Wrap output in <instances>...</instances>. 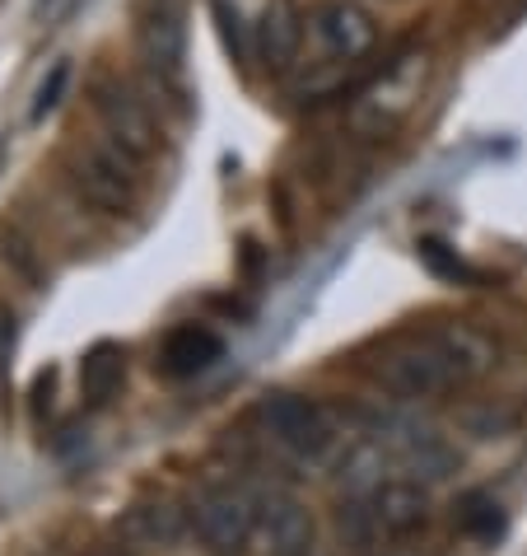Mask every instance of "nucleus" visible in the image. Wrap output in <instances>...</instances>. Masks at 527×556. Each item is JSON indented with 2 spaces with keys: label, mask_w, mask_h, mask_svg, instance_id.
<instances>
[{
  "label": "nucleus",
  "mask_w": 527,
  "mask_h": 556,
  "mask_svg": "<svg viewBox=\"0 0 527 556\" xmlns=\"http://www.w3.org/2000/svg\"><path fill=\"white\" fill-rule=\"evenodd\" d=\"M261 538H267L271 556H313L318 547V523L313 509L290 491H271L261 501Z\"/></svg>",
  "instance_id": "1a4fd4ad"
},
{
  "label": "nucleus",
  "mask_w": 527,
  "mask_h": 556,
  "mask_svg": "<svg viewBox=\"0 0 527 556\" xmlns=\"http://www.w3.org/2000/svg\"><path fill=\"white\" fill-rule=\"evenodd\" d=\"M257 426L267 430L271 444H281L299 463H327L340 444V426L332 407L313 403L299 393H267L257 403Z\"/></svg>",
  "instance_id": "f03ea898"
},
{
  "label": "nucleus",
  "mask_w": 527,
  "mask_h": 556,
  "mask_svg": "<svg viewBox=\"0 0 527 556\" xmlns=\"http://www.w3.org/2000/svg\"><path fill=\"white\" fill-rule=\"evenodd\" d=\"M66 85H70V61H56V66L48 71V80L38 85V94H34V108H28V117H34V122L52 117L56 108H61V94H66Z\"/></svg>",
  "instance_id": "f3484780"
},
{
  "label": "nucleus",
  "mask_w": 527,
  "mask_h": 556,
  "mask_svg": "<svg viewBox=\"0 0 527 556\" xmlns=\"http://www.w3.org/2000/svg\"><path fill=\"white\" fill-rule=\"evenodd\" d=\"M374 509H378L387 538H407L415 529H425L429 491H425L421 477H387V482L374 491Z\"/></svg>",
  "instance_id": "9d476101"
},
{
  "label": "nucleus",
  "mask_w": 527,
  "mask_h": 556,
  "mask_svg": "<svg viewBox=\"0 0 527 556\" xmlns=\"http://www.w3.org/2000/svg\"><path fill=\"white\" fill-rule=\"evenodd\" d=\"M5 262H14V267L28 271V276H38V267H34V253H28V243L10 239V235H5Z\"/></svg>",
  "instance_id": "412c9836"
},
{
  "label": "nucleus",
  "mask_w": 527,
  "mask_h": 556,
  "mask_svg": "<svg viewBox=\"0 0 527 556\" xmlns=\"http://www.w3.org/2000/svg\"><path fill=\"white\" fill-rule=\"evenodd\" d=\"M192 515H182L178 505L168 501H145V505H131L121 515V543L131 547H173L182 533H188Z\"/></svg>",
  "instance_id": "f8f14e48"
},
{
  "label": "nucleus",
  "mask_w": 527,
  "mask_h": 556,
  "mask_svg": "<svg viewBox=\"0 0 527 556\" xmlns=\"http://www.w3.org/2000/svg\"><path fill=\"white\" fill-rule=\"evenodd\" d=\"M304 20L318 56L332 61V66H355L378 42V20L355 0H313L304 10Z\"/></svg>",
  "instance_id": "39448f33"
},
{
  "label": "nucleus",
  "mask_w": 527,
  "mask_h": 556,
  "mask_svg": "<svg viewBox=\"0 0 527 556\" xmlns=\"http://www.w3.org/2000/svg\"><path fill=\"white\" fill-rule=\"evenodd\" d=\"M66 178L80 192V202H89L103 215H127L136 211V160L121 154L113 141H89L75 146L66 160Z\"/></svg>",
  "instance_id": "7ed1b4c3"
},
{
  "label": "nucleus",
  "mask_w": 527,
  "mask_h": 556,
  "mask_svg": "<svg viewBox=\"0 0 527 556\" xmlns=\"http://www.w3.org/2000/svg\"><path fill=\"white\" fill-rule=\"evenodd\" d=\"M458 529L476 538V543H500L509 519H504L500 501H490L486 491H472V496H462V505H458Z\"/></svg>",
  "instance_id": "dca6fc26"
},
{
  "label": "nucleus",
  "mask_w": 527,
  "mask_h": 556,
  "mask_svg": "<svg viewBox=\"0 0 527 556\" xmlns=\"http://www.w3.org/2000/svg\"><path fill=\"white\" fill-rule=\"evenodd\" d=\"M121 379H127V351L117 342H99L85 351L80 361V397L89 407H103L107 397L121 389Z\"/></svg>",
  "instance_id": "4468645a"
},
{
  "label": "nucleus",
  "mask_w": 527,
  "mask_h": 556,
  "mask_svg": "<svg viewBox=\"0 0 527 556\" xmlns=\"http://www.w3.org/2000/svg\"><path fill=\"white\" fill-rule=\"evenodd\" d=\"M141 56L159 80H178L188 66V10L182 0H150L141 14Z\"/></svg>",
  "instance_id": "0eeeda50"
},
{
  "label": "nucleus",
  "mask_w": 527,
  "mask_h": 556,
  "mask_svg": "<svg viewBox=\"0 0 527 556\" xmlns=\"http://www.w3.org/2000/svg\"><path fill=\"white\" fill-rule=\"evenodd\" d=\"M421 257H425L439 276H453V281H458V276H467V267H462V262H458L453 253H444V243H434V239H425V243H421Z\"/></svg>",
  "instance_id": "6ab92c4d"
},
{
  "label": "nucleus",
  "mask_w": 527,
  "mask_h": 556,
  "mask_svg": "<svg viewBox=\"0 0 527 556\" xmlns=\"http://www.w3.org/2000/svg\"><path fill=\"white\" fill-rule=\"evenodd\" d=\"M308 38V20L299 10V0H267L253 24V52L271 75L294 71V61L304 52Z\"/></svg>",
  "instance_id": "6e6552de"
},
{
  "label": "nucleus",
  "mask_w": 527,
  "mask_h": 556,
  "mask_svg": "<svg viewBox=\"0 0 527 556\" xmlns=\"http://www.w3.org/2000/svg\"><path fill=\"white\" fill-rule=\"evenodd\" d=\"M224 355V342L215 337L210 328H196V323H188V328H173L164 337L159 346V369L168 379H196L206 375V369Z\"/></svg>",
  "instance_id": "9b49d317"
},
{
  "label": "nucleus",
  "mask_w": 527,
  "mask_h": 556,
  "mask_svg": "<svg viewBox=\"0 0 527 556\" xmlns=\"http://www.w3.org/2000/svg\"><path fill=\"white\" fill-rule=\"evenodd\" d=\"M94 556H131V547H99Z\"/></svg>",
  "instance_id": "4be33fe9"
},
{
  "label": "nucleus",
  "mask_w": 527,
  "mask_h": 556,
  "mask_svg": "<svg viewBox=\"0 0 527 556\" xmlns=\"http://www.w3.org/2000/svg\"><path fill=\"white\" fill-rule=\"evenodd\" d=\"M192 529L215 556H239L261 529V501L247 486L215 482L192 501Z\"/></svg>",
  "instance_id": "20e7f679"
},
{
  "label": "nucleus",
  "mask_w": 527,
  "mask_h": 556,
  "mask_svg": "<svg viewBox=\"0 0 527 556\" xmlns=\"http://www.w3.org/2000/svg\"><path fill=\"white\" fill-rule=\"evenodd\" d=\"M393 440L401 450V463H407L421 482H444V477L458 468V454L444 444V435H434V430H425V426H407V421H401Z\"/></svg>",
  "instance_id": "ddd939ff"
},
{
  "label": "nucleus",
  "mask_w": 527,
  "mask_h": 556,
  "mask_svg": "<svg viewBox=\"0 0 527 556\" xmlns=\"http://www.w3.org/2000/svg\"><path fill=\"white\" fill-rule=\"evenodd\" d=\"M94 113H99V127H103L107 141H113L121 154H131L136 164L159 150V122H154L145 99L136 94L127 80H117V75L94 80Z\"/></svg>",
  "instance_id": "423d86ee"
},
{
  "label": "nucleus",
  "mask_w": 527,
  "mask_h": 556,
  "mask_svg": "<svg viewBox=\"0 0 527 556\" xmlns=\"http://www.w3.org/2000/svg\"><path fill=\"white\" fill-rule=\"evenodd\" d=\"M490 361H494V346L480 332L462 328V323H439V328L383 351L374 365V379L393 397L421 403V397H439L448 389H458V383H472L476 375H486Z\"/></svg>",
  "instance_id": "f257e3e1"
},
{
  "label": "nucleus",
  "mask_w": 527,
  "mask_h": 556,
  "mask_svg": "<svg viewBox=\"0 0 527 556\" xmlns=\"http://www.w3.org/2000/svg\"><path fill=\"white\" fill-rule=\"evenodd\" d=\"M215 20H220V38H224V48L229 56H247V38H243V20H239V10H229L224 0H215Z\"/></svg>",
  "instance_id": "a211bd4d"
},
{
  "label": "nucleus",
  "mask_w": 527,
  "mask_h": 556,
  "mask_svg": "<svg viewBox=\"0 0 527 556\" xmlns=\"http://www.w3.org/2000/svg\"><path fill=\"white\" fill-rule=\"evenodd\" d=\"M14 342H20V318H14V308H10V304H0V369L10 365Z\"/></svg>",
  "instance_id": "aec40b11"
},
{
  "label": "nucleus",
  "mask_w": 527,
  "mask_h": 556,
  "mask_svg": "<svg viewBox=\"0 0 527 556\" xmlns=\"http://www.w3.org/2000/svg\"><path fill=\"white\" fill-rule=\"evenodd\" d=\"M336 533L355 556H374L387 543V529L374 509V496H340L336 505Z\"/></svg>",
  "instance_id": "2eb2a0df"
}]
</instances>
